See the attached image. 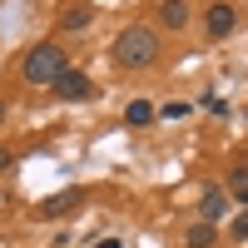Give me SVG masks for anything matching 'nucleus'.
Listing matches in <instances>:
<instances>
[{
    "instance_id": "nucleus-6",
    "label": "nucleus",
    "mask_w": 248,
    "mask_h": 248,
    "mask_svg": "<svg viewBox=\"0 0 248 248\" xmlns=\"http://www.w3.org/2000/svg\"><path fill=\"white\" fill-rule=\"evenodd\" d=\"M199 214H203V223H218L223 214H229V194L223 189H203L199 194Z\"/></svg>"
},
{
    "instance_id": "nucleus-5",
    "label": "nucleus",
    "mask_w": 248,
    "mask_h": 248,
    "mask_svg": "<svg viewBox=\"0 0 248 248\" xmlns=\"http://www.w3.org/2000/svg\"><path fill=\"white\" fill-rule=\"evenodd\" d=\"M203 25H209V35H214V40H223V35H233V25H238V10L218 0V5H209V10H203Z\"/></svg>"
},
{
    "instance_id": "nucleus-10",
    "label": "nucleus",
    "mask_w": 248,
    "mask_h": 248,
    "mask_svg": "<svg viewBox=\"0 0 248 248\" xmlns=\"http://www.w3.org/2000/svg\"><path fill=\"white\" fill-rule=\"evenodd\" d=\"M223 194H233L238 203H248V169H233L229 184H223Z\"/></svg>"
},
{
    "instance_id": "nucleus-9",
    "label": "nucleus",
    "mask_w": 248,
    "mask_h": 248,
    "mask_svg": "<svg viewBox=\"0 0 248 248\" xmlns=\"http://www.w3.org/2000/svg\"><path fill=\"white\" fill-rule=\"evenodd\" d=\"M149 119H154V105H149V99H134V105L124 109V124H134V129H139V124H149Z\"/></svg>"
},
{
    "instance_id": "nucleus-12",
    "label": "nucleus",
    "mask_w": 248,
    "mask_h": 248,
    "mask_svg": "<svg viewBox=\"0 0 248 248\" xmlns=\"http://www.w3.org/2000/svg\"><path fill=\"white\" fill-rule=\"evenodd\" d=\"M233 238H248V214H238V218H233Z\"/></svg>"
},
{
    "instance_id": "nucleus-7",
    "label": "nucleus",
    "mask_w": 248,
    "mask_h": 248,
    "mask_svg": "<svg viewBox=\"0 0 248 248\" xmlns=\"http://www.w3.org/2000/svg\"><path fill=\"white\" fill-rule=\"evenodd\" d=\"M159 20H164V30H184L189 25V5H184V0H164Z\"/></svg>"
},
{
    "instance_id": "nucleus-11",
    "label": "nucleus",
    "mask_w": 248,
    "mask_h": 248,
    "mask_svg": "<svg viewBox=\"0 0 248 248\" xmlns=\"http://www.w3.org/2000/svg\"><path fill=\"white\" fill-rule=\"evenodd\" d=\"M90 20H94V15H90L85 5H70L65 15H60V25H65V30H85V25H90Z\"/></svg>"
},
{
    "instance_id": "nucleus-4",
    "label": "nucleus",
    "mask_w": 248,
    "mask_h": 248,
    "mask_svg": "<svg viewBox=\"0 0 248 248\" xmlns=\"http://www.w3.org/2000/svg\"><path fill=\"white\" fill-rule=\"evenodd\" d=\"M55 94H60V99H90V94H94V79H90L85 70H65V75L55 79Z\"/></svg>"
},
{
    "instance_id": "nucleus-1",
    "label": "nucleus",
    "mask_w": 248,
    "mask_h": 248,
    "mask_svg": "<svg viewBox=\"0 0 248 248\" xmlns=\"http://www.w3.org/2000/svg\"><path fill=\"white\" fill-rule=\"evenodd\" d=\"M109 55H114V65H124V70H149L159 60V35L149 25H129V30L114 35V50Z\"/></svg>"
},
{
    "instance_id": "nucleus-3",
    "label": "nucleus",
    "mask_w": 248,
    "mask_h": 248,
    "mask_svg": "<svg viewBox=\"0 0 248 248\" xmlns=\"http://www.w3.org/2000/svg\"><path fill=\"white\" fill-rule=\"evenodd\" d=\"M79 203H85V189H60V194H50V199L35 209V218H65V214L79 209Z\"/></svg>"
},
{
    "instance_id": "nucleus-13",
    "label": "nucleus",
    "mask_w": 248,
    "mask_h": 248,
    "mask_svg": "<svg viewBox=\"0 0 248 248\" xmlns=\"http://www.w3.org/2000/svg\"><path fill=\"white\" fill-rule=\"evenodd\" d=\"M10 164H15V154H10V149H0V169H10Z\"/></svg>"
},
{
    "instance_id": "nucleus-14",
    "label": "nucleus",
    "mask_w": 248,
    "mask_h": 248,
    "mask_svg": "<svg viewBox=\"0 0 248 248\" xmlns=\"http://www.w3.org/2000/svg\"><path fill=\"white\" fill-rule=\"evenodd\" d=\"M94 248H124V243H119V238H99Z\"/></svg>"
},
{
    "instance_id": "nucleus-2",
    "label": "nucleus",
    "mask_w": 248,
    "mask_h": 248,
    "mask_svg": "<svg viewBox=\"0 0 248 248\" xmlns=\"http://www.w3.org/2000/svg\"><path fill=\"white\" fill-rule=\"evenodd\" d=\"M70 70V55L55 45V40H45V45H35L25 60H20V75L30 79V85H55L60 75Z\"/></svg>"
},
{
    "instance_id": "nucleus-8",
    "label": "nucleus",
    "mask_w": 248,
    "mask_h": 248,
    "mask_svg": "<svg viewBox=\"0 0 248 248\" xmlns=\"http://www.w3.org/2000/svg\"><path fill=\"white\" fill-rule=\"evenodd\" d=\"M214 238H218V233H214V223H203V218L189 223V233H184V243H189V248H209Z\"/></svg>"
},
{
    "instance_id": "nucleus-15",
    "label": "nucleus",
    "mask_w": 248,
    "mask_h": 248,
    "mask_svg": "<svg viewBox=\"0 0 248 248\" xmlns=\"http://www.w3.org/2000/svg\"><path fill=\"white\" fill-rule=\"evenodd\" d=\"M0 119H5V105H0Z\"/></svg>"
}]
</instances>
